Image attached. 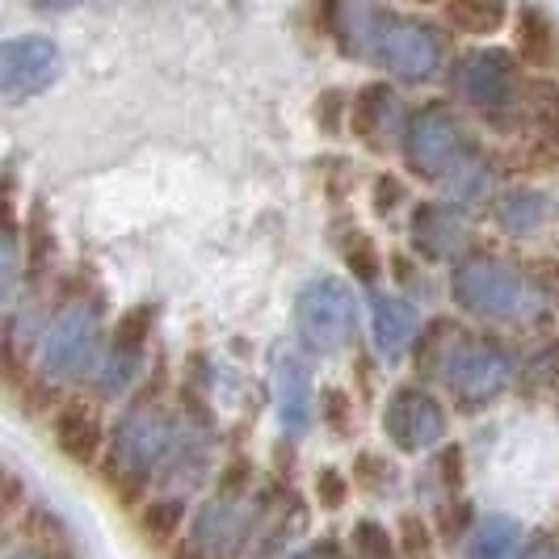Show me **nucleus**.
I'll use <instances>...</instances> for the list:
<instances>
[{
  "label": "nucleus",
  "mask_w": 559,
  "mask_h": 559,
  "mask_svg": "<svg viewBox=\"0 0 559 559\" xmlns=\"http://www.w3.org/2000/svg\"><path fill=\"white\" fill-rule=\"evenodd\" d=\"M454 93L463 97V106L479 114L484 127L497 131H518V93H522V63L513 51L501 47H476L463 51L450 68Z\"/></svg>",
  "instance_id": "7ed1b4c3"
},
{
  "label": "nucleus",
  "mask_w": 559,
  "mask_h": 559,
  "mask_svg": "<svg viewBox=\"0 0 559 559\" xmlns=\"http://www.w3.org/2000/svg\"><path fill=\"white\" fill-rule=\"evenodd\" d=\"M366 304H370V341H374L379 358L400 362L413 349V341L420 333L417 308L404 295H388V290H370Z\"/></svg>",
  "instance_id": "dca6fc26"
},
{
  "label": "nucleus",
  "mask_w": 559,
  "mask_h": 559,
  "mask_svg": "<svg viewBox=\"0 0 559 559\" xmlns=\"http://www.w3.org/2000/svg\"><path fill=\"white\" fill-rule=\"evenodd\" d=\"M438 526H442L447 543H459L467 534V526H472V504L463 501V497H447V504L438 509Z\"/></svg>",
  "instance_id": "473e14b6"
},
{
  "label": "nucleus",
  "mask_w": 559,
  "mask_h": 559,
  "mask_svg": "<svg viewBox=\"0 0 559 559\" xmlns=\"http://www.w3.org/2000/svg\"><path fill=\"white\" fill-rule=\"evenodd\" d=\"M311 366L304 354L274 358V400H278V425L286 438H304L311 429Z\"/></svg>",
  "instance_id": "f3484780"
},
{
  "label": "nucleus",
  "mask_w": 559,
  "mask_h": 559,
  "mask_svg": "<svg viewBox=\"0 0 559 559\" xmlns=\"http://www.w3.org/2000/svg\"><path fill=\"white\" fill-rule=\"evenodd\" d=\"M442 17L467 38H492L509 22V0H438Z\"/></svg>",
  "instance_id": "aec40b11"
},
{
  "label": "nucleus",
  "mask_w": 559,
  "mask_h": 559,
  "mask_svg": "<svg viewBox=\"0 0 559 559\" xmlns=\"http://www.w3.org/2000/svg\"><path fill=\"white\" fill-rule=\"evenodd\" d=\"M252 534V513L245 509V501H231V497H211L194 513V526L190 538L206 551L211 559H236L249 547Z\"/></svg>",
  "instance_id": "ddd939ff"
},
{
  "label": "nucleus",
  "mask_w": 559,
  "mask_h": 559,
  "mask_svg": "<svg viewBox=\"0 0 559 559\" xmlns=\"http://www.w3.org/2000/svg\"><path fill=\"white\" fill-rule=\"evenodd\" d=\"M522 383H531V392L538 395H559V336L551 345H543L531 362H526Z\"/></svg>",
  "instance_id": "cd10ccee"
},
{
  "label": "nucleus",
  "mask_w": 559,
  "mask_h": 559,
  "mask_svg": "<svg viewBox=\"0 0 559 559\" xmlns=\"http://www.w3.org/2000/svg\"><path fill=\"white\" fill-rule=\"evenodd\" d=\"M4 559H76L68 547H22V551H13V556H4Z\"/></svg>",
  "instance_id": "58836bf2"
},
{
  "label": "nucleus",
  "mask_w": 559,
  "mask_h": 559,
  "mask_svg": "<svg viewBox=\"0 0 559 559\" xmlns=\"http://www.w3.org/2000/svg\"><path fill=\"white\" fill-rule=\"evenodd\" d=\"M358 333V295L341 278H316L295 299V336L311 358H336Z\"/></svg>",
  "instance_id": "0eeeda50"
},
{
  "label": "nucleus",
  "mask_w": 559,
  "mask_h": 559,
  "mask_svg": "<svg viewBox=\"0 0 559 559\" xmlns=\"http://www.w3.org/2000/svg\"><path fill=\"white\" fill-rule=\"evenodd\" d=\"M349 559H400L392 531L374 518H358L349 534Z\"/></svg>",
  "instance_id": "a878e982"
},
{
  "label": "nucleus",
  "mask_w": 559,
  "mask_h": 559,
  "mask_svg": "<svg viewBox=\"0 0 559 559\" xmlns=\"http://www.w3.org/2000/svg\"><path fill=\"white\" fill-rule=\"evenodd\" d=\"M522 559H556V538L538 534L534 543H522Z\"/></svg>",
  "instance_id": "ea45409f"
},
{
  "label": "nucleus",
  "mask_w": 559,
  "mask_h": 559,
  "mask_svg": "<svg viewBox=\"0 0 559 559\" xmlns=\"http://www.w3.org/2000/svg\"><path fill=\"white\" fill-rule=\"evenodd\" d=\"M181 526H186V501H181V497H156V501L143 504L140 531L147 543L168 547V543L181 534Z\"/></svg>",
  "instance_id": "5701e85b"
},
{
  "label": "nucleus",
  "mask_w": 559,
  "mask_h": 559,
  "mask_svg": "<svg viewBox=\"0 0 559 559\" xmlns=\"http://www.w3.org/2000/svg\"><path fill=\"white\" fill-rule=\"evenodd\" d=\"M152 324H156V308L152 304H140V308L122 311V320L114 324V336L102 354V366H97V388L106 395L131 388V379L140 374L143 354H147V341H152Z\"/></svg>",
  "instance_id": "9b49d317"
},
{
  "label": "nucleus",
  "mask_w": 559,
  "mask_h": 559,
  "mask_svg": "<svg viewBox=\"0 0 559 559\" xmlns=\"http://www.w3.org/2000/svg\"><path fill=\"white\" fill-rule=\"evenodd\" d=\"M513 56L522 68L531 72H551L559 59V29L556 17L538 4V0H526L518 9V22H513Z\"/></svg>",
  "instance_id": "a211bd4d"
},
{
  "label": "nucleus",
  "mask_w": 559,
  "mask_h": 559,
  "mask_svg": "<svg viewBox=\"0 0 559 559\" xmlns=\"http://www.w3.org/2000/svg\"><path fill=\"white\" fill-rule=\"evenodd\" d=\"M354 417H358V404H354V395L345 392V388H324L320 392V420L329 425L333 438H349Z\"/></svg>",
  "instance_id": "c85d7f7f"
},
{
  "label": "nucleus",
  "mask_w": 559,
  "mask_h": 559,
  "mask_svg": "<svg viewBox=\"0 0 559 559\" xmlns=\"http://www.w3.org/2000/svg\"><path fill=\"white\" fill-rule=\"evenodd\" d=\"M556 278H559V252H556Z\"/></svg>",
  "instance_id": "c03bdc74"
},
{
  "label": "nucleus",
  "mask_w": 559,
  "mask_h": 559,
  "mask_svg": "<svg viewBox=\"0 0 559 559\" xmlns=\"http://www.w3.org/2000/svg\"><path fill=\"white\" fill-rule=\"evenodd\" d=\"M447 408L442 400L429 392V388H417V383H400L388 404H383V433L395 450L404 454H425L433 450L442 438H447Z\"/></svg>",
  "instance_id": "6e6552de"
},
{
  "label": "nucleus",
  "mask_w": 559,
  "mask_h": 559,
  "mask_svg": "<svg viewBox=\"0 0 559 559\" xmlns=\"http://www.w3.org/2000/svg\"><path fill=\"white\" fill-rule=\"evenodd\" d=\"M354 484H358V492H366V497H388L395 484H400V467H395L388 454H379V450H362L354 459Z\"/></svg>",
  "instance_id": "b1692460"
},
{
  "label": "nucleus",
  "mask_w": 559,
  "mask_h": 559,
  "mask_svg": "<svg viewBox=\"0 0 559 559\" xmlns=\"http://www.w3.org/2000/svg\"><path fill=\"white\" fill-rule=\"evenodd\" d=\"M556 559H559V538H556Z\"/></svg>",
  "instance_id": "a18cd8bd"
},
{
  "label": "nucleus",
  "mask_w": 559,
  "mask_h": 559,
  "mask_svg": "<svg viewBox=\"0 0 559 559\" xmlns=\"http://www.w3.org/2000/svg\"><path fill=\"white\" fill-rule=\"evenodd\" d=\"M395 551H400V559H433L438 538H433V526H429L425 513H417V509L400 513V522H395Z\"/></svg>",
  "instance_id": "393cba45"
},
{
  "label": "nucleus",
  "mask_w": 559,
  "mask_h": 559,
  "mask_svg": "<svg viewBox=\"0 0 559 559\" xmlns=\"http://www.w3.org/2000/svg\"><path fill=\"white\" fill-rule=\"evenodd\" d=\"M488 206H492V224L513 240H534L559 224V202L534 186H504Z\"/></svg>",
  "instance_id": "4468645a"
},
{
  "label": "nucleus",
  "mask_w": 559,
  "mask_h": 559,
  "mask_svg": "<svg viewBox=\"0 0 559 559\" xmlns=\"http://www.w3.org/2000/svg\"><path fill=\"white\" fill-rule=\"evenodd\" d=\"M404 181L400 177H392V173H383L379 181H374V198H370V206H374V215L379 219H388L395 206H404Z\"/></svg>",
  "instance_id": "c9c22d12"
},
{
  "label": "nucleus",
  "mask_w": 559,
  "mask_h": 559,
  "mask_svg": "<svg viewBox=\"0 0 559 559\" xmlns=\"http://www.w3.org/2000/svg\"><path fill=\"white\" fill-rule=\"evenodd\" d=\"M311 488H316V501H320L324 513H341L345 501H349V492H354V488H349V479L341 476V467H333V463H324V467L316 472Z\"/></svg>",
  "instance_id": "c756f323"
},
{
  "label": "nucleus",
  "mask_w": 559,
  "mask_h": 559,
  "mask_svg": "<svg viewBox=\"0 0 559 559\" xmlns=\"http://www.w3.org/2000/svg\"><path fill=\"white\" fill-rule=\"evenodd\" d=\"M345 110H349V97H345L341 88H324V97L316 102V122H320V131H324V135H336L341 122H345Z\"/></svg>",
  "instance_id": "72a5a7b5"
},
{
  "label": "nucleus",
  "mask_w": 559,
  "mask_h": 559,
  "mask_svg": "<svg viewBox=\"0 0 559 559\" xmlns=\"http://www.w3.org/2000/svg\"><path fill=\"white\" fill-rule=\"evenodd\" d=\"M102 354V304L88 295L63 299L43 333V370L59 383H84L88 374H97Z\"/></svg>",
  "instance_id": "20e7f679"
},
{
  "label": "nucleus",
  "mask_w": 559,
  "mask_h": 559,
  "mask_svg": "<svg viewBox=\"0 0 559 559\" xmlns=\"http://www.w3.org/2000/svg\"><path fill=\"white\" fill-rule=\"evenodd\" d=\"M282 559H349L345 551H341V543H333V538H316L311 547H304V551H290V556Z\"/></svg>",
  "instance_id": "4c0bfd02"
},
{
  "label": "nucleus",
  "mask_w": 559,
  "mask_h": 559,
  "mask_svg": "<svg viewBox=\"0 0 559 559\" xmlns=\"http://www.w3.org/2000/svg\"><path fill=\"white\" fill-rule=\"evenodd\" d=\"M336 249L345 257V265H349V274L362 282V286H374L379 274H383V252L379 245L366 236L362 227H345V231H336Z\"/></svg>",
  "instance_id": "4be33fe9"
},
{
  "label": "nucleus",
  "mask_w": 559,
  "mask_h": 559,
  "mask_svg": "<svg viewBox=\"0 0 559 559\" xmlns=\"http://www.w3.org/2000/svg\"><path fill=\"white\" fill-rule=\"evenodd\" d=\"M447 181L454 186V198H463V202H479V198L492 202L497 198V160L476 152V147H467L463 160L447 173Z\"/></svg>",
  "instance_id": "412c9836"
},
{
  "label": "nucleus",
  "mask_w": 559,
  "mask_h": 559,
  "mask_svg": "<svg viewBox=\"0 0 559 559\" xmlns=\"http://www.w3.org/2000/svg\"><path fill=\"white\" fill-rule=\"evenodd\" d=\"M442 383H447L459 404L479 408V404H492L497 395L513 383L518 374V354L488 333H463L450 341L447 358H442Z\"/></svg>",
  "instance_id": "39448f33"
},
{
  "label": "nucleus",
  "mask_w": 559,
  "mask_h": 559,
  "mask_svg": "<svg viewBox=\"0 0 559 559\" xmlns=\"http://www.w3.org/2000/svg\"><path fill=\"white\" fill-rule=\"evenodd\" d=\"M345 122H349L354 140L362 143L366 152L388 156L392 143H400V131H404V106H400V97L388 81H370L349 97Z\"/></svg>",
  "instance_id": "f8f14e48"
},
{
  "label": "nucleus",
  "mask_w": 559,
  "mask_h": 559,
  "mask_svg": "<svg viewBox=\"0 0 559 559\" xmlns=\"http://www.w3.org/2000/svg\"><path fill=\"white\" fill-rule=\"evenodd\" d=\"M467 147L472 143L463 131V118L447 102H425L413 114H404L400 156H404V168L420 181H447V173L463 160Z\"/></svg>",
  "instance_id": "423d86ee"
},
{
  "label": "nucleus",
  "mask_w": 559,
  "mask_h": 559,
  "mask_svg": "<svg viewBox=\"0 0 559 559\" xmlns=\"http://www.w3.org/2000/svg\"><path fill=\"white\" fill-rule=\"evenodd\" d=\"M17 278H22L17 227H0V304H9V295L17 290Z\"/></svg>",
  "instance_id": "7c9ffc66"
},
{
  "label": "nucleus",
  "mask_w": 559,
  "mask_h": 559,
  "mask_svg": "<svg viewBox=\"0 0 559 559\" xmlns=\"http://www.w3.org/2000/svg\"><path fill=\"white\" fill-rule=\"evenodd\" d=\"M26 538L34 543V547H68L63 522L51 518L47 509H29L26 513Z\"/></svg>",
  "instance_id": "2f4dec72"
},
{
  "label": "nucleus",
  "mask_w": 559,
  "mask_h": 559,
  "mask_svg": "<svg viewBox=\"0 0 559 559\" xmlns=\"http://www.w3.org/2000/svg\"><path fill=\"white\" fill-rule=\"evenodd\" d=\"M168 442H173V420L165 408L152 395L131 400L114 438H106V459H102V476L118 501L135 504L147 492L156 467L168 459Z\"/></svg>",
  "instance_id": "f257e3e1"
},
{
  "label": "nucleus",
  "mask_w": 559,
  "mask_h": 559,
  "mask_svg": "<svg viewBox=\"0 0 559 559\" xmlns=\"http://www.w3.org/2000/svg\"><path fill=\"white\" fill-rule=\"evenodd\" d=\"M408 245L417 261L442 265L472 252V219L459 202H417L408 215Z\"/></svg>",
  "instance_id": "9d476101"
},
{
  "label": "nucleus",
  "mask_w": 559,
  "mask_h": 559,
  "mask_svg": "<svg viewBox=\"0 0 559 559\" xmlns=\"http://www.w3.org/2000/svg\"><path fill=\"white\" fill-rule=\"evenodd\" d=\"M51 438H56V450L68 463L93 467L106 454V420L88 400H68L51 417Z\"/></svg>",
  "instance_id": "2eb2a0df"
},
{
  "label": "nucleus",
  "mask_w": 559,
  "mask_h": 559,
  "mask_svg": "<svg viewBox=\"0 0 559 559\" xmlns=\"http://www.w3.org/2000/svg\"><path fill=\"white\" fill-rule=\"evenodd\" d=\"M438 484L447 497H463V447H442L438 454Z\"/></svg>",
  "instance_id": "f704fd0d"
},
{
  "label": "nucleus",
  "mask_w": 559,
  "mask_h": 559,
  "mask_svg": "<svg viewBox=\"0 0 559 559\" xmlns=\"http://www.w3.org/2000/svg\"><path fill=\"white\" fill-rule=\"evenodd\" d=\"M543 295L531 278L497 252H463L450 270V299L476 320H526L538 316Z\"/></svg>",
  "instance_id": "f03ea898"
},
{
  "label": "nucleus",
  "mask_w": 559,
  "mask_h": 559,
  "mask_svg": "<svg viewBox=\"0 0 559 559\" xmlns=\"http://www.w3.org/2000/svg\"><path fill=\"white\" fill-rule=\"evenodd\" d=\"M34 9H43V13H68V9H76L81 0H29Z\"/></svg>",
  "instance_id": "79ce46f5"
},
{
  "label": "nucleus",
  "mask_w": 559,
  "mask_h": 559,
  "mask_svg": "<svg viewBox=\"0 0 559 559\" xmlns=\"http://www.w3.org/2000/svg\"><path fill=\"white\" fill-rule=\"evenodd\" d=\"M168 559H211V556L198 547L194 538H181V543H173V556Z\"/></svg>",
  "instance_id": "a19ab883"
},
{
  "label": "nucleus",
  "mask_w": 559,
  "mask_h": 559,
  "mask_svg": "<svg viewBox=\"0 0 559 559\" xmlns=\"http://www.w3.org/2000/svg\"><path fill=\"white\" fill-rule=\"evenodd\" d=\"M454 336H459V324H454V320H429V324H425V336L417 341L420 374H438V370H442V358H447Z\"/></svg>",
  "instance_id": "bb28decb"
},
{
  "label": "nucleus",
  "mask_w": 559,
  "mask_h": 559,
  "mask_svg": "<svg viewBox=\"0 0 559 559\" xmlns=\"http://www.w3.org/2000/svg\"><path fill=\"white\" fill-rule=\"evenodd\" d=\"M408 4H438V0H408Z\"/></svg>",
  "instance_id": "37998d69"
},
{
  "label": "nucleus",
  "mask_w": 559,
  "mask_h": 559,
  "mask_svg": "<svg viewBox=\"0 0 559 559\" xmlns=\"http://www.w3.org/2000/svg\"><path fill=\"white\" fill-rule=\"evenodd\" d=\"M522 522L509 518V513H492L476 522V531L467 534V547H463V559H522Z\"/></svg>",
  "instance_id": "6ab92c4d"
},
{
  "label": "nucleus",
  "mask_w": 559,
  "mask_h": 559,
  "mask_svg": "<svg viewBox=\"0 0 559 559\" xmlns=\"http://www.w3.org/2000/svg\"><path fill=\"white\" fill-rule=\"evenodd\" d=\"M26 501V484L13 476L9 467H0V522H9Z\"/></svg>",
  "instance_id": "e433bc0d"
},
{
  "label": "nucleus",
  "mask_w": 559,
  "mask_h": 559,
  "mask_svg": "<svg viewBox=\"0 0 559 559\" xmlns=\"http://www.w3.org/2000/svg\"><path fill=\"white\" fill-rule=\"evenodd\" d=\"M59 56L56 38L47 34H17V38H0V97L4 102H29L38 93H47L59 81Z\"/></svg>",
  "instance_id": "1a4fd4ad"
}]
</instances>
